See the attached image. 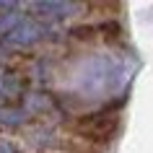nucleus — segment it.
<instances>
[{"mask_svg": "<svg viewBox=\"0 0 153 153\" xmlns=\"http://www.w3.org/2000/svg\"><path fill=\"white\" fill-rule=\"evenodd\" d=\"M117 127H120V114L117 112L86 114L75 125L78 135H83L86 140H94V143H109L114 137V132H117Z\"/></svg>", "mask_w": 153, "mask_h": 153, "instance_id": "obj_1", "label": "nucleus"}]
</instances>
